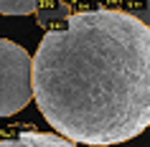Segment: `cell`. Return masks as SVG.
Listing matches in <instances>:
<instances>
[{
    "mask_svg": "<svg viewBox=\"0 0 150 147\" xmlns=\"http://www.w3.org/2000/svg\"><path fill=\"white\" fill-rule=\"evenodd\" d=\"M41 114L79 145H120L150 127V28L125 10L71 13L31 58Z\"/></svg>",
    "mask_w": 150,
    "mask_h": 147,
    "instance_id": "cell-1",
    "label": "cell"
},
{
    "mask_svg": "<svg viewBox=\"0 0 150 147\" xmlns=\"http://www.w3.org/2000/svg\"><path fill=\"white\" fill-rule=\"evenodd\" d=\"M31 99V56L16 41L0 38V117L25 109Z\"/></svg>",
    "mask_w": 150,
    "mask_h": 147,
    "instance_id": "cell-2",
    "label": "cell"
},
{
    "mask_svg": "<svg viewBox=\"0 0 150 147\" xmlns=\"http://www.w3.org/2000/svg\"><path fill=\"white\" fill-rule=\"evenodd\" d=\"M0 147H76V142H69L61 134H48V132H36L31 127H16L5 137H0Z\"/></svg>",
    "mask_w": 150,
    "mask_h": 147,
    "instance_id": "cell-3",
    "label": "cell"
},
{
    "mask_svg": "<svg viewBox=\"0 0 150 147\" xmlns=\"http://www.w3.org/2000/svg\"><path fill=\"white\" fill-rule=\"evenodd\" d=\"M71 5L69 3H64V0H59V3H46V5H36V20H38L41 28H51V25L61 23V20H66V18L71 15Z\"/></svg>",
    "mask_w": 150,
    "mask_h": 147,
    "instance_id": "cell-4",
    "label": "cell"
},
{
    "mask_svg": "<svg viewBox=\"0 0 150 147\" xmlns=\"http://www.w3.org/2000/svg\"><path fill=\"white\" fill-rule=\"evenodd\" d=\"M41 0H0V13L3 15H28L36 10Z\"/></svg>",
    "mask_w": 150,
    "mask_h": 147,
    "instance_id": "cell-5",
    "label": "cell"
},
{
    "mask_svg": "<svg viewBox=\"0 0 150 147\" xmlns=\"http://www.w3.org/2000/svg\"><path fill=\"white\" fill-rule=\"evenodd\" d=\"M130 15H135L142 25H148V28H150V0H142L140 8L135 10V13H130Z\"/></svg>",
    "mask_w": 150,
    "mask_h": 147,
    "instance_id": "cell-6",
    "label": "cell"
}]
</instances>
